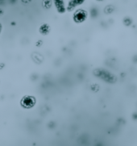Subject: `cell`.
Listing matches in <instances>:
<instances>
[{
    "instance_id": "1",
    "label": "cell",
    "mask_w": 137,
    "mask_h": 146,
    "mask_svg": "<svg viewBox=\"0 0 137 146\" xmlns=\"http://www.w3.org/2000/svg\"><path fill=\"white\" fill-rule=\"evenodd\" d=\"M35 103H36V99L34 97H32V96H25L21 100L22 106L24 108H30L33 107Z\"/></svg>"
}]
</instances>
